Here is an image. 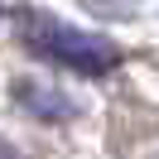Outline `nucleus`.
<instances>
[{
    "mask_svg": "<svg viewBox=\"0 0 159 159\" xmlns=\"http://www.w3.org/2000/svg\"><path fill=\"white\" fill-rule=\"evenodd\" d=\"M20 34H24V43H29L34 53H43V58L58 63V68L82 72V77H106V72L120 63V48L111 39L87 34V29H72V24L53 20V15L24 10L20 15Z\"/></svg>",
    "mask_w": 159,
    "mask_h": 159,
    "instance_id": "nucleus-1",
    "label": "nucleus"
},
{
    "mask_svg": "<svg viewBox=\"0 0 159 159\" xmlns=\"http://www.w3.org/2000/svg\"><path fill=\"white\" fill-rule=\"evenodd\" d=\"M15 101H20L29 116H39V120H72V116H77V106H72L58 87H48V82H29V77L15 82Z\"/></svg>",
    "mask_w": 159,
    "mask_h": 159,
    "instance_id": "nucleus-2",
    "label": "nucleus"
}]
</instances>
